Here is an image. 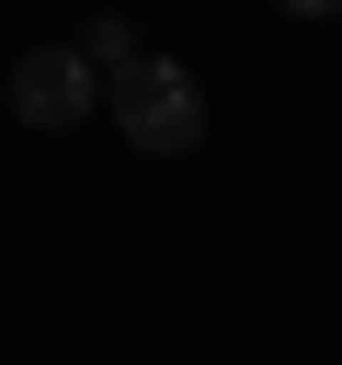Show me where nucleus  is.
<instances>
[{"label":"nucleus","mask_w":342,"mask_h":365,"mask_svg":"<svg viewBox=\"0 0 342 365\" xmlns=\"http://www.w3.org/2000/svg\"><path fill=\"white\" fill-rule=\"evenodd\" d=\"M285 11H296V23H331V11H342V0H285Z\"/></svg>","instance_id":"obj_4"},{"label":"nucleus","mask_w":342,"mask_h":365,"mask_svg":"<svg viewBox=\"0 0 342 365\" xmlns=\"http://www.w3.org/2000/svg\"><path fill=\"white\" fill-rule=\"evenodd\" d=\"M11 114L46 125V137H57V125H91V114H103V68H91L80 46H23V57H11Z\"/></svg>","instance_id":"obj_2"},{"label":"nucleus","mask_w":342,"mask_h":365,"mask_svg":"<svg viewBox=\"0 0 342 365\" xmlns=\"http://www.w3.org/2000/svg\"><path fill=\"white\" fill-rule=\"evenodd\" d=\"M103 114H114V137L148 148V160L205 148V80H194L182 57H137L125 80H103Z\"/></svg>","instance_id":"obj_1"},{"label":"nucleus","mask_w":342,"mask_h":365,"mask_svg":"<svg viewBox=\"0 0 342 365\" xmlns=\"http://www.w3.org/2000/svg\"><path fill=\"white\" fill-rule=\"evenodd\" d=\"M80 57H91L103 80H125V68L148 57V46H137V23H125V11H91V23H80Z\"/></svg>","instance_id":"obj_3"}]
</instances>
